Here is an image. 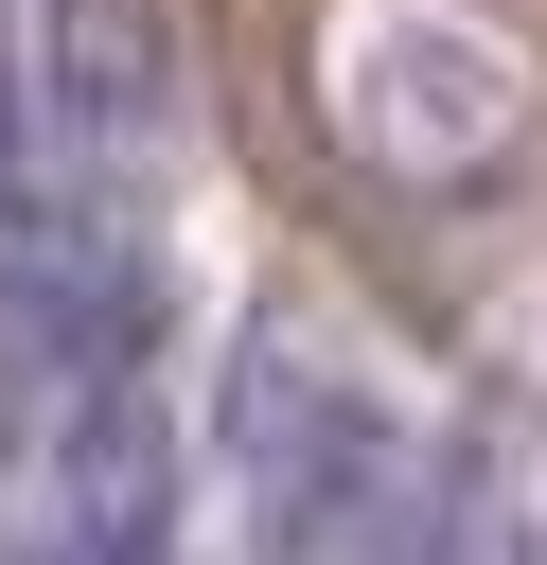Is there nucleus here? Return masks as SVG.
<instances>
[{
  "mask_svg": "<svg viewBox=\"0 0 547 565\" xmlns=\"http://www.w3.org/2000/svg\"><path fill=\"white\" fill-rule=\"evenodd\" d=\"M229 459H247V565H459L441 441L318 353H247Z\"/></svg>",
  "mask_w": 547,
  "mask_h": 565,
  "instance_id": "nucleus-1",
  "label": "nucleus"
},
{
  "mask_svg": "<svg viewBox=\"0 0 547 565\" xmlns=\"http://www.w3.org/2000/svg\"><path fill=\"white\" fill-rule=\"evenodd\" d=\"M318 106H335V141L371 177H423V194L441 177H494L529 141V71L476 18H441V0H353L318 35Z\"/></svg>",
  "mask_w": 547,
  "mask_h": 565,
  "instance_id": "nucleus-2",
  "label": "nucleus"
},
{
  "mask_svg": "<svg viewBox=\"0 0 547 565\" xmlns=\"http://www.w3.org/2000/svg\"><path fill=\"white\" fill-rule=\"evenodd\" d=\"M0 565H176V441L124 371L0 424Z\"/></svg>",
  "mask_w": 547,
  "mask_h": 565,
  "instance_id": "nucleus-3",
  "label": "nucleus"
},
{
  "mask_svg": "<svg viewBox=\"0 0 547 565\" xmlns=\"http://www.w3.org/2000/svg\"><path fill=\"white\" fill-rule=\"evenodd\" d=\"M35 124L88 177L159 159L194 124V18L176 0H35Z\"/></svg>",
  "mask_w": 547,
  "mask_h": 565,
  "instance_id": "nucleus-4",
  "label": "nucleus"
},
{
  "mask_svg": "<svg viewBox=\"0 0 547 565\" xmlns=\"http://www.w3.org/2000/svg\"><path fill=\"white\" fill-rule=\"evenodd\" d=\"M18 124H35V53H18V0H0V194H18Z\"/></svg>",
  "mask_w": 547,
  "mask_h": 565,
  "instance_id": "nucleus-5",
  "label": "nucleus"
}]
</instances>
